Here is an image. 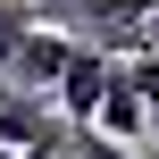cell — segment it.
<instances>
[{
  "mask_svg": "<svg viewBox=\"0 0 159 159\" xmlns=\"http://www.w3.org/2000/svg\"><path fill=\"white\" fill-rule=\"evenodd\" d=\"M117 67H126V59H109V50H92V42H75V67L59 75V92H50V109H59L67 126H92V117H101V92L117 84Z\"/></svg>",
  "mask_w": 159,
  "mask_h": 159,
  "instance_id": "cell-1",
  "label": "cell"
},
{
  "mask_svg": "<svg viewBox=\"0 0 159 159\" xmlns=\"http://www.w3.org/2000/svg\"><path fill=\"white\" fill-rule=\"evenodd\" d=\"M8 67H17V84H25V92H42V101H50V92H59V75L75 67V42H67V34H50V25H25V42H17V59H8Z\"/></svg>",
  "mask_w": 159,
  "mask_h": 159,
  "instance_id": "cell-2",
  "label": "cell"
},
{
  "mask_svg": "<svg viewBox=\"0 0 159 159\" xmlns=\"http://www.w3.org/2000/svg\"><path fill=\"white\" fill-rule=\"evenodd\" d=\"M34 143H59L50 101L25 92V84H0V151H34Z\"/></svg>",
  "mask_w": 159,
  "mask_h": 159,
  "instance_id": "cell-3",
  "label": "cell"
},
{
  "mask_svg": "<svg viewBox=\"0 0 159 159\" xmlns=\"http://www.w3.org/2000/svg\"><path fill=\"white\" fill-rule=\"evenodd\" d=\"M143 126H151V109H143V92L126 84V67H117V84L101 92V117H92V134H101V143H134Z\"/></svg>",
  "mask_w": 159,
  "mask_h": 159,
  "instance_id": "cell-4",
  "label": "cell"
},
{
  "mask_svg": "<svg viewBox=\"0 0 159 159\" xmlns=\"http://www.w3.org/2000/svg\"><path fill=\"white\" fill-rule=\"evenodd\" d=\"M126 84L143 92V109H151V126H159V42H151V50H134V59H126Z\"/></svg>",
  "mask_w": 159,
  "mask_h": 159,
  "instance_id": "cell-5",
  "label": "cell"
},
{
  "mask_svg": "<svg viewBox=\"0 0 159 159\" xmlns=\"http://www.w3.org/2000/svg\"><path fill=\"white\" fill-rule=\"evenodd\" d=\"M25 25H34V17H25V8H8V0H0V67H8V59H17V42H25Z\"/></svg>",
  "mask_w": 159,
  "mask_h": 159,
  "instance_id": "cell-6",
  "label": "cell"
},
{
  "mask_svg": "<svg viewBox=\"0 0 159 159\" xmlns=\"http://www.w3.org/2000/svg\"><path fill=\"white\" fill-rule=\"evenodd\" d=\"M75 151H84V159H143V151H126V143H101L92 126H75Z\"/></svg>",
  "mask_w": 159,
  "mask_h": 159,
  "instance_id": "cell-7",
  "label": "cell"
},
{
  "mask_svg": "<svg viewBox=\"0 0 159 159\" xmlns=\"http://www.w3.org/2000/svg\"><path fill=\"white\" fill-rule=\"evenodd\" d=\"M8 159H59V143H34V151H8Z\"/></svg>",
  "mask_w": 159,
  "mask_h": 159,
  "instance_id": "cell-8",
  "label": "cell"
},
{
  "mask_svg": "<svg viewBox=\"0 0 159 159\" xmlns=\"http://www.w3.org/2000/svg\"><path fill=\"white\" fill-rule=\"evenodd\" d=\"M151 42H159V8H151Z\"/></svg>",
  "mask_w": 159,
  "mask_h": 159,
  "instance_id": "cell-9",
  "label": "cell"
},
{
  "mask_svg": "<svg viewBox=\"0 0 159 159\" xmlns=\"http://www.w3.org/2000/svg\"><path fill=\"white\" fill-rule=\"evenodd\" d=\"M50 8H67V0H50Z\"/></svg>",
  "mask_w": 159,
  "mask_h": 159,
  "instance_id": "cell-10",
  "label": "cell"
}]
</instances>
